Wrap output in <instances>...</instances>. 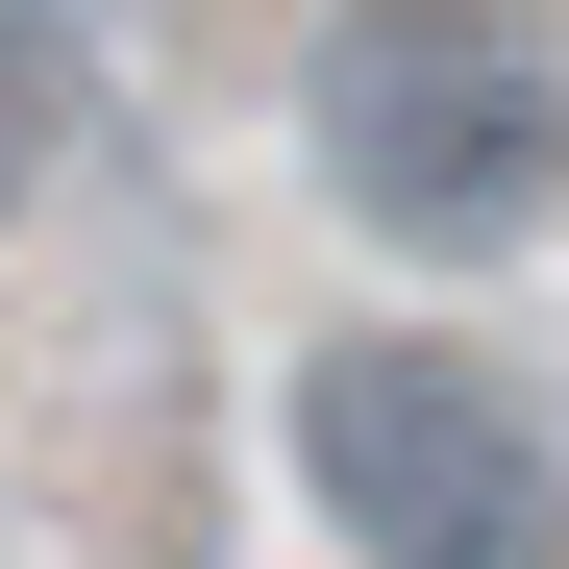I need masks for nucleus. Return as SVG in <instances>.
Masks as SVG:
<instances>
[{
	"mask_svg": "<svg viewBox=\"0 0 569 569\" xmlns=\"http://www.w3.org/2000/svg\"><path fill=\"white\" fill-rule=\"evenodd\" d=\"M298 149H322V199L371 248H520L569 199V74L520 0H347V26L298 50Z\"/></svg>",
	"mask_w": 569,
	"mask_h": 569,
	"instance_id": "f257e3e1",
	"label": "nucleus"
},
{
	"mask_svg": "<svg viewBox=\"0 0 569 569\" xmlns=\"http://www.w3.org/2000/svg\"><path fill=\"white\" fill-rule=\"evenodd\" d=\"M298 496L347 569H569V446L520 371H470V347H322L298 371Z\"/></svg>",
	"mask_w": 569,
	"mask_h": 569,
	"instance_id": "f03ea898",
	"label": "nucleus"
},
{
	"mask_svg": "<svg viewBox=\"0 0 569 569\" xmlns=\"http://www.w3.org/2000/svg\"><path fill=\"white\" fill-rule=\"evenodd\" d=\"M74 149V50H50V0H0V199Z\"/></svg>",
	"mask_w": 569,
	"mask_h": 569,
	"instance_id": "7ed1b4c3",
	"label": "nucleus"
}]
</instances>
